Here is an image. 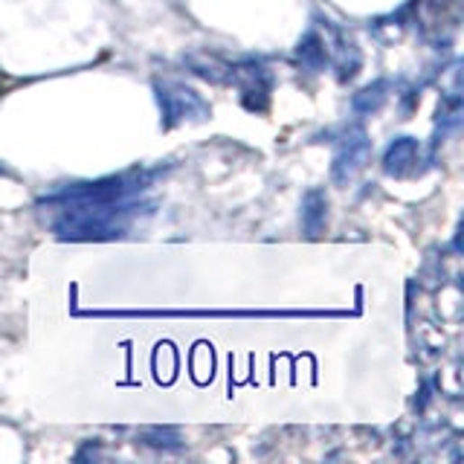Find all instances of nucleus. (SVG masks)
<instances>
[{
    "mask_svg": "<svg viewBox=\"0 0 464 464\" xmlns=\"http://www.w3.org/2000/svg\"><path fill=\"white\" fill-rule=\"evenodd\" d=\"M61 218H56L52 230L59 238H70V241H105V238L125 235L134 223L149 215V206L131 201V197H119V201H93V204H68L59 206Z\"/></svg>",
    "mask_w": 464,
    "mask_h": 464,
    "instance_id": "nucleus-1",
    "label": "nucleus"
},
{
    "mask_svg": "<svg viewBox=\"0 0 464 464\" xmlns=\"http://www.w3.org/2000/svg\"><path fill=\"white\" fill-rule=\"evenodd\" d=\"M157 102H160L168 125L183 123V119H204L209 114L206 102L183 85H157Z\"/></svg>",
    "mask_w": 464,
    "mask_h": 464,
    "instance_id": "nucleus-2",
    "label": "nucleus"
},
{
    "mask_svg": "<svg viewBox=\"0 0 464 464\" xmlns=\"http://www.w3.org/2000/svg\"><path fill=\"white\" fill-rule=\"evenodd\" d=\"M366 149H368V142H366L363 131H357L354 137H349L346 142H342V149L337 154V163H334V177L337 180H349L354 171L363 166L360 160L366 157Z\"/></svg>",
    "mask_w": 464,
    "mask_h": 464,
    "instance_id": "nucleus-3",
    "label": "nucleus"
},
{
    "mask_svg": "<svg viewBox=\"0 0 464 464\" xmlns=\"http://www.w3.org/2000/svg\"><path fill=\"white\" fill-rule=\"evenodd\" d=\"M415 160H418V142L404 137V140H397L392 149L387 151V160H383V166H387L389 175L401 177V175H406L409 166H413Z\"/></svg>",
    "mask_w": 464,
    "mask_h": 464,
    "instance_id": "nucleus-4",
    "label": "nucleus"
},
{
    "mask_svg": "<svg viewBox=\"0 0 464 464\" xmlns=\"http://www.w3.org/2000/svg\"><path fill=\"white\" fill-rule=\"evenodd\" d=\"M302 218H305V230H308L311 235H316V230H320L323 221H325V197H323V192H308V197H305Z\"/></svg>",
    "mask_w": 464,
    "mask_h": 464,
    "instance_id": "nucleus-5",
    "label": "nucleus"
},
{
    "mask_svg": "<svg viewBox=\"0 0 464 464\" xmlns=\"http://www.w3.org/2000/svg\"><path fill=\"white\" fill-rule=\"evenodd\" d=\"M299 59L305 68H323L325 64V44H323V38L316 35V32H308L305 35V41L299 44Z\"/></svg>",
    "mask_w": 464,
    "mask_h": 464,
    "instance_id": "nucleus-6",
    "label": "nucleus"
}]
</instances>
